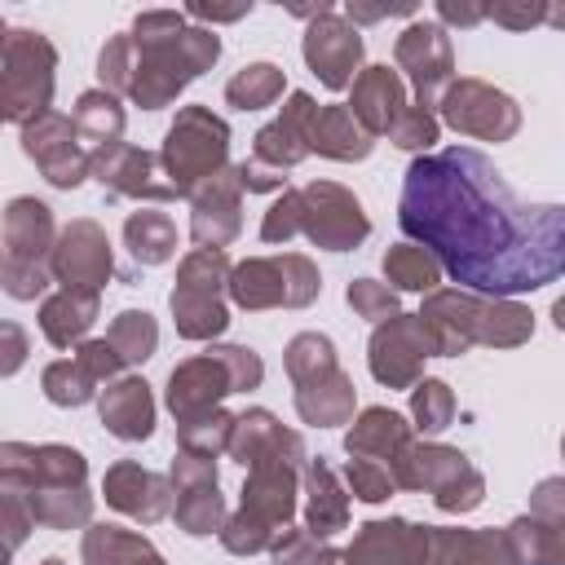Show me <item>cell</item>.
<instances>
[{
	"label": "cell",
	"instance_id": "33",
	"mask_svg": "<svg viewBox=\"0 0 565 565\" xmlns=\"http://www.w3.org/2000/svg\"><path fill=\"white\" fill-rule=\"evenodd\" d=\"M22 490V486H13ZM35 525H49V530H79L93 521V494L88 486H26L22 490Z\"/></svg>",
	"mask_w": 565,
	"mask_h": 565
},
{
	"label": "cell",
	"instance_id": "62",
	"mask_svg": "<svg viewBox=\"0 0 565 565\" xmlns=\"http://www.w3.org/2000/svg\"><path fill=\"white\" fill-rule=\"evenodd\" d=\"M561 455H565V437H561Z\"/></svg>",
	"mask_w": 565,
	"mask_h": 565
},
{
	"label": "cell",
	"instance_id": "42",
	"mask_svg": "<svg viewBox=\"0 0 565 565\" xmlns=\"http://www.w3.org/2000/svg\"><path fill=\"white\" fill-rule=\"evenodd\" d=\"M106 340L115 344V353L124 358V366H137V362H146V358L154 353L159 327H154V318H150L146 309H124V313H115Z\"/></svg>",
	"mask_w": 565,
	"mask_h": 565
},
{
	"label": "cell",
	"instance_id": "35",
	"mask_svg": "<svg viewBox=\"0 0 565 565\" xmlns=\"http://www.w3.org/2000/svg\"><path fill=\"white\" fill-rule=\"evenodd\" d=\"M124 243L137 265H163L177 252V221L159 207H137L124 221Z\"/></svg>",
	"mask_w": 565,
	"mask_h": 565
},
{
	"label": "cell",
	"instance_id": "25",
	"mask_svg": "<svg viewBox=\"0 0 565 565\" xmlns=\"http://www.w3.org/2000/svg\"><path fill=\"white\" fill-rule=\"evenodd\" d=\"M230 455H234L243 468L265 463V459H291V463H309L300 433L282 428V424H278V415H274V411H265V406H252V411H243V415L234 419Z\"/></svg>",
	"mask_w": 565,
	"mask_h": 565
},
{
	"label": "cell",
	"instance_id": "40",
	"mask_svg": "<svg viewBox=\"0 0 565 565\" xmlns=\"http://www.w3.org/2000/svg\"><path fill=\"white\" fill-rule=\"evenodd\" d=\"M508 539L521 565H565V530H552L530 512L508 525Z\"/></svg>",
	"mask_w": 565,
	"mask_h": 565
},
{
	"label": "cell",
	"instance_id": "38",
	"mask_svg": "<svg viewBox=\"0 0 565 565\" xmlns=\"http://www.w3.org/2000/svg\"><path fill=\"white\" fill-rule=\"evenodd\" d=\"M282 93H287V75H282L274 62H247V66L234 71L230 84H225V102L238 106V110L274 106Z\"/></svg>",
	"mask_w": 565,
	"mask_h": 565
},
{
	"label": "cell",
	"instance_id": "29",
	"mask_svg": "<svg viewBox=\"0 0 565 565\" xmlns=\"http://www.w3.org/2000/svg\"><path fill=\"white\" fill-rule=\"evenodd\" d=\"M411 428H415V424H406L397 411H388V406H366V411L353 419V428L344 433V450H349L353 459L393 463V459L415 441Z\"/></svg>",
	"mask_w": 565,
	"mask_h": 565
},
{
	"label": "cell",
	"instance_id": "30",
	"mask_svg": "<svg viewBox=\"0 0 565 565\" xmlns=\"http://www.w3.org/2000/svg\"><path fill=\"white\" fill-rule=\"evenodd\" d=\"M97 291H84V287H62L53 291L44 305H40V331L53 349H79L88 327L97 322Z\"/></svg>",
	"mask_w": 565,
	"mask_h": 565
},
{
	"label": "cell",
	"instance_id": "51",
	"mask_svg": "<svg viewBox=\"0 0 565 565\" xmlns=\"http://www.w3.org/2000/svg\"><path fill=\"white\" fill-rule=\"evenodd\" d=\"M530 516L552 530H565V477H543L530 490Z\"/></svg>",
	"mask_w": 565,
	"mask_h": 565
},
{
	"label": "cell",
	"instance_id": "1",
	"mask_svg": "<svg viewBox=\"0 0 565 565\" xmlns=\"http://www.w3.org/2000/svg\"><path fill=\"white\" fill-rule=\"evenodd\" d=\"M397 225L477 296L508 300L565 274V207L521 203L499 168L468 146L406 168Z\"/></svg>",
	"mask_w": 565,
	"mask_h": 565
},
{
	"label": "cell",
	"instance_id": "11",
	"mask_svg": "<svg viewBox=\"0 0 565 565\" xmlns=\"http://www.w3.org/2000/svg\"><path fill=\"white\" fill-rule=\"evenodd\" d=\"M163 172L177 185V194H194L216 172H225L230 159V124L212 115L207 106H181L168 137H163Z\"/></svg>",
	"mask_w": 565,
	"mask_h": 565
},
{
	"label": "cell",
	"instance_id": "8",
	"mask_svg": "<svg viewBox=\"0 0 565 565\" xmlns=\"http://www.w3.org/2000/svg\"><path fill=\"white\" fill-rule=\"evenodd\" d=\"M57 53L40 31L9 26L0 44V115L18 128L49 115Z\"/></svg>",
	"mask_w": 565,
	"mask_h": 565
},
{
	"label": "cell",
	"instance_id": "36",
	"mask_svg": "<svg viewBox=\"0 0 565 565\" xmlns=\"http://www.w3.org/2000/svg\"><path fill=\"white\" fill-rule=\"evenodd\" d=\"M71 119H75L79 141H84V146H93V150L115 146V141H119V132H124V106H119V97H115V93H106V88H88V93H79V102H75Z\"/></svg>",
	"mask_w": 565,
	"mask_h": 565
},
{
	"label": "cell",
	"instance_id": "46",
	"mask_svg": "<svg viewBox=\"0 0 565 565\" xmlns=\"http://www.w3.org/2000/svg\"><path fill=\"white\" fill-rule=\"evenodd\" d=\"M132 71H137V49H132V35H110L97 53V79L106 93H128L132 88Z\"/></svg>",
	"mask_w": 565,
	"mask_h": 565
},
{
	"label": "cell",
	"instance_id": "39",
	"mask_svg": "<svg viewBox=\"0 0 565 565\" xmlns=\"http://www.w3.org/2000/svg\"><path fill=\"white\" fill-rule=\"evenodd\" d=\"M234 419L230 411H203V415H190V419H177V441L185 455H199V459H216L221 450H230V437H234Z\"/></svg>",
	"mask_w": 565,
	"mask_h": 565
},
{
	"label": "cell",
	"instance_id": "4",
	"mask_svg": "<svg viewBox=\"0 0 565 565\" xmlns=\"http://www.w3.org/2000/svg\"><path fill=\"white\" fill-rule=\"evenodd\" d=\"M300 472H305V463H291V459L252 463L247 481H243V503L221 530V547L234 552V556H256V552L274 547L278 534L296 516V481H300Z\"/></svg>",
	"mask_w": 565,
	"mask_h": 565
},
{
	"label": "cell",
	"instance_id": "37",
	"mask_svg": "<svg viewBox=\"0 0 565 565\" xmlns=\"http://www.w3.org/2000/svg\"><path fill=\"white\" fill-rule=\"evenodd\" d=\"M384 278L393 282V291H428L433 296L441 282V265L419 243H397L384 252Z\"/></svg>",
	"mask_w": 565,
	"mask_h": 565
},
{
	"label": "cell",
	"instance_id": "34",
	"mask_svg": "<svg viewBox=\"0 0 565 565\" xmlns=\"http://www.w3.org/2000/svg\"><path fill=\"white\" fill-rule=\"evenodd\" d=\"M79 556H84V565H163L154 543L124 525H88Z\"/></svg>",
	"mask_w": 565,
	"mask_h": 565
},
{
	"label": "cell",
	"instance_id": "57",
	"mask_svg": "<svg viewBox=\"0 0 565 565\" xmlns=\"http://www.w3.org/2000/svg\"><path fill=\"white\" fill-rule=\"evenodd\" d=\"M0 335H4V362H0V371H4V375H13V371L22 366V358H26V335H22V327H18V322H4V327H0Z\"/></svg>",
	"mask_w": 565,
	"mask_h": 565
},
{
	"label": "cell",
	"instance_id": "2",
	"mask_svg": "<svg viewBox=\"0 0 565 565\" xmlns=\"http://www.w3.org/2000/svg\"><path fill=\"white\" fill-rule=\"evenodd\" d=\"M132 49H137V71L128 97L146 110L168 106L190 79L212 71L221 57V35L207 26H190L181 9H146L132 22Z\"/></svg>",
	"mask_w": 565,
	"mask_h": 565
},
{
	"label": "cell",
	"instance_id": "12",
	"mask_svg": "<svg viewBox=\"0 0 565 565\" xmlns=\"http://www.w3.org/2000/svg\"><path fill=\"white\" fill-rule=\"evenodd\" d=\"M322 291L318 265L300 252H282V256H252L243 265H234L230 274V300L238 309H305L313 305Z\"/></svg>",
	"mask_w": 565,
	"mask_h": 565
},
{
	"label": "cell",
	"instance_id": "18",
	"mask_svg": "<svg viewBox=\"0 0 565 565\" xmlns=\"http://www.w3.org/2000/svg\"><path fill=\"white\" fill-rule=\"evenodd\" d=\"M22 150H26V159H35V168L57 190H75L84 177H93V150L79 141L75 119H66L57 110H49L44 119L22 128Z\"/></svg>",
	"mask_w": 565,
	"mask_h": 565
},
{
	"label": "cell",
	"instance_id": "61",
	"mask_svg": "<svg viewBox=\"0 0 565 565\" xmlns=\"http://www.w3.org/2000/svg\"><path fill=\"white\" fill-rule=\"evenodd\" d=\"M40 565H66V561H57V556H49V561H40Z\"/></svg>",
	"mask_w": 565,
	"mask_h": 565
},
{
	"label": "cell",
	"instance_id": "43",
	"mask_svg": "<svg viewBox=\"0 0 565 565\" xmlns=\"http://www.w3.org/2000/svg\"><path fill=\"white\" fill-rule=\"evenodd\" d=\"M450 565H521L508 530H455Z\"/></svg>",
	"mask_w": 565,
	"mask_h": 565
},
{
	"label": "cell",
	"instance_id": "10",
	"mask_svg": "<svg viewBox=\"0 0 565 565\" xmlns=\"http://www.w3.org/2000/svg\"><path fill=\"white\" fill-rule=\"evenodd\" d=\"M397 490H428L441 512H472L486 499V477L459 455L455 446L437 441H411L393 463H388Z\"/></svg>",
	"mask_w": 565,
	"mask_h": 565
},
{
	"label": "cell",
	"instance_id": "50",
	"mask_svg": "<svg viewBox=\"0 0 565 565\" xmlns=\"http://www.w3.org/2000/svg\"><path fill=\"white\" fill-rule=\"evenodd\" d=\"M296 234H300V190H282L274 199V207L265 212V221H260V238L265 243H287Z\"/></svg>",
	"mask_w": 565,
	"mask_h": 565
},
{
	"label": "cell",
	"instance_id": "44",
	"mask_svg": "<svg viewBox=\"0 0 565 565\" xmlns=\"http://www.w3.org/2000/svg\"><path fill=\"white\" fill-rule=\"evenodd\" d=\"M269 552H274V565H349V556L335 552L327 539H313L309 530H291V525L278 534Z\"/></svg>",
	"mask_w": 565,
	"mask_h": 565
},
{
	"label": "cell",
	"instance_id": "41",
	"mask_svg": "<svg viewBox=\"0 0 565 565\" xmlns=\"http://www.w3.org/2000/svg\"><path fill=\"white\" fill-rule=\"evenodd\" d=\"M97 384H102V380H97L79 358H57V362H49L44 375H40V388H44V397H49L53 406H84V402L97 397Z\"/></svg>",
	"mask_w": 565,
	"mask_h": 565
},
{
	"label": "cell",
	"instance_id": "52",
	"mask_svg": "<svg viewBox=\"0 0 565 565\" xmlns=\"http://www.w3.org/2000/svg\"><path fill=\"white\" fill-rule=\"evenodd\" d=\"M486 18L508 26V31H530V26L547 22V0H521V4L499 0V4H486Z\"/></svg>",
	"mask_w": 565,
	"mask_h": 565
},
{
	"label": "cell",
	"instance_id": "9",
	"mask_svg": "<svg viewBox=\"0 0 565 565\" xmlns=\"http://www.w3.org/2000/svg\"><path fill=\"white\" fill-rule=\"evenodd\" d=\"M230 274H234V265L225 260V252L194 247L190 256H181L177 287L168 296L177 335H185V340H216L230 327V309H225Z\"/></svg>",
	"mask_w": 565,
	"mask_h": 565
},
{
	"label": "cell",
	"instance_id": "6",
	"mask_svg": "<svg viewBox=\"0 0 565 565\" xmlns=\"http://www.w3.org/2000/svg\"><path fill=\"white\" fill-rule=\"evenodd\" d=\"M0 282L13 300H35L49 282H53V247H57V234H53V212L49 203L31 199V194H18L9 199L4 207V221H0Z\"/></svg>",
	"mask_w": 565,
	"mask_h": 565
},
{
	"label": "cell",
	"instance_id": "56",
	"mask_svg": "<svg viewBox=\"0 0 565 565\" xmlns=\"http://www.w3.org/2000/svg\"><path fill=\"white\" fill-rule=\"evenodd\" d=\"M437 18L450 22V26H477L486 22V4H455V0H437Z\"/></svg>",
	"mask_w": 565,
	"mask_h": 565
},
{
	"label": "cell",
	"instance_id": "14",
	"mask_svg": "<svg viewBox=\"0 0 565 565\" xmlns=\"http://www.w3.org/2000/svg\"><path fill=\"white\" fill-rule=\"evenodd\" d=\"M300 234L327 252H349L371 234V221L353 190L335 181L300 185Z\"/></svg>",
	"mask_w": 565,
	"mask_h": 565
},
{
	"label": "cell",
	"instance_id": "21",
	"mask_svg": "<svg viewBox=\"0 0 565 565\" xmlns=\"http://www.w3.org/2000/svg\"><path fill=\"white\" fill-rule=\"evenodd\" d=\"M300 49H305L309 71H313L331 93L353 88V79L362 75V71H358V66H362V35H358V26H353L349 18H340L335 9L309 22Z\"/></svg>",
	"mask_w": 565,
	"mask_h": 565
},
{
	"label": "cell",
	"instance_id": "32",
	"mask_svg": "<svg viewBox=\"0 0 565 565\" xmlns=\"http://www.w3.org/2000/svg\"><path fill=\"white\" fill-rule=\"evenodd\" d=\"M309 150L340 159V163H353V159L371 154V132L353 119L349 106H318L309 119Z\"/></svg>",
	"mask_w": 565,
	"mask_h": 565
},
{
	"label": "cell",
	"instance_id": "47",
	"mask_svg": "<svg viewBox=\"0 0 565 565\" xmlns=\"http://www.w3.org/2000/svg\"><path fill=\"white\" fill-rule=\"evenodd\" d=\"M349 305H353L358 318H366L375 327L397 318V291L388 282H375V278H353L349 282Z\"/></svg>",
	"mask_w": 565,
	"mask_h": 565
},
{
	"label": "cell",
	"instance_id": "54",
	"mask_svg": "<svg viewBox=\"0 0 565 565\" xmlns=\"http://www.w3.org/2000/svg\"><path fill=\"white\" fill-rule=\"evenodd\" d=\"M75 358H79V362H84L102 384H110V380L124 371V358L115 353V344H110L106 335H102V340H84V344L75 349Z\"/></svg>",
	"mask_w": 565,
	"mask_h": 565
},
{
	"label": "cell",
	"instance_id": "17",
	"mask_svg": "<svg viewBox=\"0 0 565 565\" xmlns=\"http://www.w3.org/2000/svg\"><path fill=\"white\" fill-rule=\"evenodd\" d=\"M393 57H397V71H406V79L415 88V106H424V110H433L446 97V88L455 84V49L437 22H411L397 35Z\"/></svg>",
	"mask_w": 565,
	"mask_h": 565
},
{
	"label": "cell",
	"instance_id": "15",
	"mask_svg": "<svg viewBox=\"0 0 565 565\" xmlns=\"http://www.w3.org/2000/svg\"><path fill=\"white\" fill-rule=\"evenodd\" d=\"M437 110L455 132L477 141H508L521 128V106L486 79H455L437 102Z\"/></svg>",
	"mask_w": 565,
	"mask_h": 565
},
{
	"label": "cell",
	"instance_id": "27",
	"mask_svg": "<svg viewBox=\"0 0 565 565\" xmlns=\"http://www.w3.org/2000/svg\"><path fill=\"white\" fill-rule=\"evenodd\" d=\"M406 84L397 71L388 66H366L358 79H353V97H349V110L353 119L371 132V137H384L397 128V119L406 115Z\"/></svg>",
	"mask_w": 565,
	"mask_h": 565
},
{
	"label": "cell",
	"instance_id": "3",
	"mask_svg": "<svg viewBox=\"0 0 565 565\" xmlns=\"http://www.w3.org/2000/svg\"><path fill=\"white\" fill-rule=\"evenodd\" d=\"M437 358H459L472 344L486 349H516L534 335V313L516 300H490L477 291H433L419 309Z\"/></svg>",
	"mask_w": 565,
	"mask_h": 565
},
{
	"label": "cell",
	"instance_id": "59",
	"mask_svg": "<svg viewBox=\"0 0 565 565\" xmlns=\"http://www.w3.org/2000/svg\"><path fill=\"white\" fill-rule=\"evenodd\" d=\"M547 26H561L565 31V4H547Z\"/></svg>",
	"mask_w": 565,
	"mask_h": 565
},
{
	"label": "cell",
	"instance_id": "23",
	"mask_svg": "<svg viewBox=\"0 0 565 565\" xmlns=\"http://www.w3.org/2000/svg\"><path fill=\"white\" fill-rule=\"evenodd\" d=\"M238 230H243V185L238 172L225 168L190 194V238L207 252H221L238 238Z\"/></svg>",
	"mask_w": 565,
	"mask_h": 565
},
{
	"label": "cell",
	"instance_id": "45",
	"mask_svg": "<svg viewBox=\"0 0 565 565\" xmlns=\"http://www.w3.org/2000/svg\"><path fill=\"white\" fill-rule=\"evenodd\" d=\"M411 415L419 433H441L455 419V393L446 380H419L411 388Z\"/></svg>",
	"mask_w": 565,
	"mask_h": 565
},
{
	"label": "cell",
	"instance_id": "7",
	"mask_svg": "<svg viewBox=\"0 0 565 565\" xmlns=\"http://www.w3.org/2000/svg\"><path fill=\"white\" fill-rule=\"evenodd\" d=\"M287 375L296 384V415L305 424L331 428L353 419V380L340 371L335 344L322 331H300L287 344Z\"/></svg>",
	"mask_w": 565,
	"mask_h": 565
},
{
	"label": "cell",
	"instance_id": "16",
	"mask_svg": "<svg viewBox=\"0 0 565 565\" xmlns=\"http://www.w3.org/2000/svg\"><path fill=\"white\" fill-rule=\"evenodd\" d=\"M437 358V344L419 313H397L371 331V375L388 388H415L424 375V362Z\"/></svg>",
	"mask_w": 565,
	"mask_h": 565
},
{
	"label": "cell",
	"instance_id": "48",
	"mask_svg": "<svg viewBox=\"0 0 565 565\" xmlns=\"http://www.w3.org/2000/svg\"><path fill=\"white\" fill-rule=\"evenodd\" d=\"M344 481H349V490H353L362 503H384V499L397 490V481H393L388 463L353 459V455H349V463H344Z\"/></svg>",
	"mask_w": 565,
	"mask_h": 565
},
{
	"label": "cell",
	"instance_id": "19",
	"mask_svg": "<svg viewBox=\"0 0 565 565\" xmlns=\"http://www.w3.org/2000/svg\"><path fill=\"white\" fill-rule=\"evenodd\" d=\"M168 477H172V490H177V508H172L177 525L194 539L221 534L230 516H225V499H221V481H216V459H199V455L181 450L172 459Z\"/></svg>",
	"mask_w": 565,
	"mask_h": 565
},
{
	"label": "cell",
	"instance_id": "58",
	"mask_svg": "<svg viewBox=\"0 0 565 565\" xmlns=\"http://www.w3.org/2000/svg\"><path fill=\"white\" fill-rule=\"evenodd\" d=\"M243 13H252V4H234V9H212V4H190L185 18H199V22H238Z\"/></svg>",
	"mask_w": 565,
	"mask_h": 565
},
{
	"label": "cell",
	"instance_id": "28",
	"mask_svg": "<svg viewBox=\"0 0 565 565\" xmlns=\"http://www.w3.org/2000/svg\"><path fill=\"white\" fill-rule=\"evenodd\" d=\"M97 411H102L106 433H115L119 441H146L154 433V397L141 375L110 380L97 397Z\"/></svg>",
	"mask_w": 565,
	"mask_h": 565
},
{
	"label": "cell",
	"instance_id": "53",
	"mask_svg": "<svg viewBox=\"0 0 565 565\" xmlns=\"http://www.w3.org/2000/svg\"><path fill=\"white\" fill-rule=\"evenodd\" d=\"M0 508H4V543H9V552H18L26 530H35V516L22 499V490H13V486H0Z\"/></svg>",
	"mask_w": 565,
	"mask_h": 565
},
{
	"label": "cell",
	"instance_id": "5",
	"mask_svg": "<svg viewBox=\"0 0 565 565\" xmlns=\"http://www.w3.org/2000/svg\"><path fill=\"white\" fill-rule=\"evenodd\" d=\"M260 380H265L260 353H252L243 344H212V349L185 358L181 366H172V375H168V411L177 419H190V415L216 411L221 397H230V393L260 388Z\"/></svg>",
	"mask_w": 565,
	"mask_h": 565
},
{
	"label": "cell",
	"instance_id": "55",
	"mask_svg": "<svg viewBox=\"0 0 565 565\" xmlns=\"http://www.w3.org/2000/svg\"><path fill=\"white\" fill-rule=\"evenodd\" d=\"M238 185L247 190V194H269V190H287V177L278 172V168H265V163H256V159H243L238 168Z\"/></svg>",
	"mask_w": 565,
	"mask_h": 565
},
{
	"label": "cell",
	"instance_id": "49",
	"mask_svg": "<svg viewBox=\"0 0 565 565\" xmlns=\"http://www.w3.org/2000/svg\"><path fill=\"white\" fill-rule=\"evenodd\" d=\"M388 141L402 146V150H433V141H437V115L424 110V106H406V115L397 119V128L388 132Z\"/></svg>",
	"mask_w": 565,
	"mask_h": 565
},
{
	"label": "cell",
	"instance_id": "31",
	"mask_svg": "<svg viewBox=\"0 0 565 565\" xmlns=\"http://www.w3.org/2000/svg\"><path fill=\"white\" fill-rule=\"evenodd\" d=\"M300 477H305V530L313 539L340 534L349 525V494L340 490L335 472L322 459H309Z\"/></svg>",
	"mask_w": 565,
	"mask_h": 565
},
{
	"label": "cell",
	"instance_id": "26",
	"mask_svg": "<svg viewBox=\"0 0 565 565\" xmlns=\"http://www.w3.org/2000/svg\"><path fill=\"white\" fill-rule=\"evenodd\" d=\"M318 102L309 93H291L287 106L278 110V119H269L260 132H256V150L252 159L265 163V168H296L305 154H309V119H313Z\"/></svg>",
	"mask_w": 565,
	"mask_h": 565
},
{
	"label": "cell",
	"instance_id": "20",
	"mask_svg": "<svg viewBox=\"0 0 565 565\" xmlns=\"http://www.w3.org/2000/svg\"><path fill=\"white\" fill-rule=\"evenodd\" d=\"M93 177L102 181V190L124 194V199H150V203L181 199L177 185L163 172V159L141 150V146H128V141L93 150Z\"/></svg>",
	"mask_w": 565,
	"mask_h": 565
},
{
	"label": "cell",
	"instance_id": "24",
	"mask_svg": "<svg viewBox=\"0 0 565 565\" xmlns=\"http://www.w3.org/2000/svg\"><path fill=\"white\" fill-rule=\"evenodd\" d=\"M102 494L115 512L141 521V525H154L163 521L172 508H177V490H172V477H159L150 468H141L137 459H119L106 468V481H102Z\"/></svg>",
	"mask_w": 565,
	"mask_h": 565
},
{
	"label": "cell",
	"instance_id": "60",
	"mask_svg": "<svg viewBox=\"0 0 565 565\" xmlns=\"http://www.w3.org/2000/svg\"><path fill=\"white\" fill-rule=\"evenodd\" d=\"M552 322H556V331H565V296L552 305Z\"/></svg>",
	"mask_w": 565,
	"mask_h": 565
},
{
	"label": "cell",
	"instance_id": "22",
	"mask_svg": "<svg viewBox=\"0 0 565 565\" xmlns=\"http://www.w3.org/2000/svg\"><path fill=\"white\" fill-rule=\"evenodd\" d=\"M53 278L62 287H84V291H102L115 274V256H110V238L97 221L79 216L57 234L53 247Z\"/></svg>",
	"mask_w": 565,
	"mask_h": 565
},
{
	"label": "cell",
	"instance_id": "13",
	"mask_svg": "<svg viewBox=\"0 0 565 565\" xmlns=\"http://www.w3.org/2000/svg\"><path fill=\"white\" fill-rule=\"evenodd\" d=\"M349 565H450L455 530L446 525H415L402 516L358 525L349 543Z\"/></svg>",
	"mask_w": 565,
	"mask_h": 565
}]
</instances>
